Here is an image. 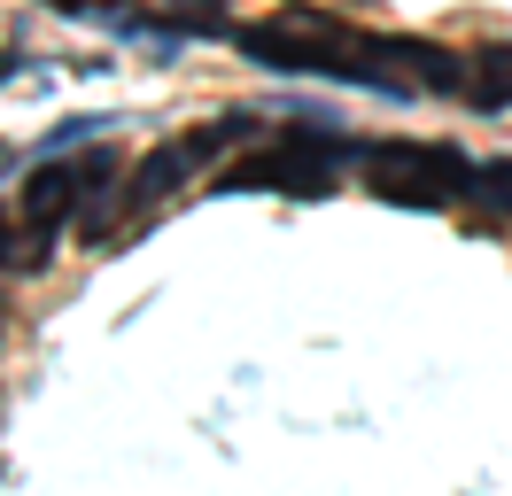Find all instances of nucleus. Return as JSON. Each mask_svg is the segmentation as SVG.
Wrapping results in <instances>:
<instances>
[{
  "instance_id": "9",
  "label": "nucleus",
  "mask_w": 512,
  "mask_h": 496,
  "mask_svg": "<svg viewBox=\"0 0 512 496\" xmlns=\"http://www.w3.org/2000/svg\"><path fill=\"white\" fill-rule=\"evenodd\" d=\"M0 233H8V225H0ZM0 264H8V248H0Z\"/></svg>"
},
{
  "instance_id": "5",
  "label": "nucleus",
  "mask_w": 512,
  "mask_h": 496,
  "mask_svg": "<svg viewBox=\"0 0 512 496\" xmlns=\"http://www.w3.org/2000/svg\"><path fill=\"white\" fill-rule=\"evenodd\" d=\"M202 171V155H194V140H163V148H148L140 155V171H132V186H125V210L132 217H148V210H163L179 186Z\"/></svg>"
},
{
  "instance_id": "6",
  "label": "nucleus",
  "mask_w": 512,
  "mask_h": 496,
  "mask_svg": "<svg viewBox=\"0 0 512 496\" xmlns=\"http://www.w3.org/2000/svg\"><path fill=\"white\" fill-rule=\"evenodd\" d=\"M466 101L474 109H512V47H481L466 70Z\"/></svg>"
},
{
  "instance_id": "3",
  "label": "nucleus",
  "mask_w": 512,
  "mask_h": 496,
  "mask_svg": "<svg viewBox=\"0 0 512 496\" xmlns=\"http://www.w3.org/2000/svg\"><path fill=\"white\" fill-rule=\"evenodd\" d=\"M109 179H117L109 155H86V163H39L32 179H24V194H16V210H24L32 233H55V225H63L78 202H94Z\"/></svg>"
},
{
  "instance_id": "4",
  "label": "nucleus",
  "mask_w": 512,
  "mask_h": 496,
  "mask_svg": "<svg viewBox=\"0 0 512 496\" xmlns=\"http://www.w3.org/2000/svg\"><path fill=\"white\" fill-rule=\"evenodd\" d=\"M381 62L412 93H466V70H474V55H450V47H427V39H381Z\"/></svg>"
},
{
  "instance_id": "2",
  "label": "nucleus",
  "mask_w": 512,
  "mask_h": 496,
  "mask_svg": "<svg viewBox=\"0 0 512 496\" xmlns=\"http://www.w3.org/2000/svg\"><path fill=\"white\" fill-rule=\"evenodd\" d=\"M357 163H365L373 194L396 210H450V202L474 194V171H481L458 148H435V140H365Z\"/></svg>"
},
{
  "instance_id": "7",
  "label": "nucleus",
  "mask_w": 512,
  "mask_h": 496,
  "mask_svg": "<svg viewBox=\"0 0 512 496\" xmlns=\"http://www.w3.org/2000/svg\"><path fill=\"white\" fill-rule=\"evenodd\" d=\"M249 132H256V117H218V124H202V132H194V155L210 163L218 148H233V140H249Z\"/></svg>"
},
{
  "instance_id": "1",
  "label": "nucleus",
  "mask_w": 512,
  "mask_h": 496,
  "mask_svg": "<svg viewBox=\"0 0 512 496\" xmlns=\"http://www.w3.org/2000/svg\"><path fill=\"white\" fill-rule=\"evenodd\" d=\"M233 47H241L256 70H288V78H350V86H373V93H412L381 62V39H365V31H350L342 16H319V8H280V16H264V24L233 31Z\"/></svg>"
},
{
  "instance_id": "8",
  "label": "nucleus",
  "mask_w": 512,
  "mask_h": 496,
  "mask_svg": "<svg viewBox=\"0 0 512 496\" xmlns=\"http://www.w3.org/2000/svg\"><path fill=\"white\" fill-rule=\"evenodd\" d=\"M474 202L512 210V163H481V171H474Z\"/></svg>"
}]
</instances>
